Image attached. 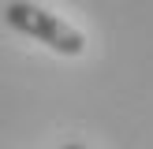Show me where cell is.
<instances>
[{"label":"cell","instance_id":"1","mask_svg":"<svg viewBox=\"0 0 153 149\" xmlns=\"http://www.w3.org/2000/svg\"><path fill=\"white\" fill-rule=\"evenodd\" d=\"M4 22L11 30H19V34H26V37H37L41 45H49L60 56H79V52L86 49V37H82L71 22H64L60 15L45 11V7H37V4H26V0H11V4L4 7Z\"/></svg>","mask_w":153,"mask_h":149},{"label":"cell","instance_id":"2","mask_svg":"<svg viewBox=\"0 0 153 149\" xmlns=\"http://www.w3.org/2000/svg\"><path fill=\"white\" fill-rule=\"evenodd\" d=\"M64 149H86V145H79V142H71V145H64Z\"/></svg>","mask_w":153,"mask_h":149}]
</instances>
